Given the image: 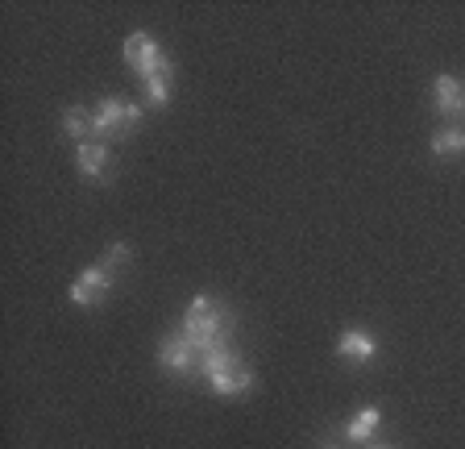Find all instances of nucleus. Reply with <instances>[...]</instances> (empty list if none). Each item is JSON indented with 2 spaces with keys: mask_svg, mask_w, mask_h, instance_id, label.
<instances>
[{
  "mask_svg": "<svg viewBox=\"0 0 465 449\" xmlns=\"http://www.w3.org/2000/svg\"><path fill=\"white\" fill-rule=\"evenodd\" d=\"M370 449H391V445H370Z\"/></svg>",
  "mask_w": 465,
  "mask_h": 449,
  "instance_id": "obj_15",
  "label": "nucleus"
},
{
  "mask_svg": "<svg viewBox=\"0 0 465 449\" xmlns=\"http://www.w3.org/2000/svg\"><path fill=\"white\" fill-rule=\"evenodd\" d=\"M183 337H192L203 354L216 345H229V308L216 295H195L183 313Z\"/></svg>",
  "mask_w": 465,
  "mask_h": 449,
  "instance_id": "obj_1",
  "label": "nucleus"
},
{
  "mask_svg": "<svg viewBox=\"0 0 465 449\" xmlns=\"http://www.w3.org/2000/svg\"><path fill=\"white\" fill-rule=\"evenodd\" d=\"M108 292H113V271H108L104 263H96L71 284L67 295H71V304H79V308H92V304H100Z\"/></svg>",
  "mask_w": 465,
  "mask_h": 449,
  "instance_id": "obj_6",
  "label": "nucleus"
},
{
  "mask_svg": "<svg viewBox=\"0 0 465 449\" xmlns=\"http://www.w3.org/2000/svg\"><path fill=\"white\" fill-rule=\"evenodd\" d=\"M324 449H337V445H324Z\"/></svg>",
  "mask_w": 465,
  "mask_h": 449,
  "instance_id": "obj_16",
  "label": "nucleus"
},
{
  "mask_svg": "<svg viewBox=\"0 0 465 449\" xmlns=\"http://www.w3.org/2000/svg\"><path fill=\"white\" fill-rule=\"evenodd\" d=\"M337 358L349 362V366H370L378 358V342L361 329H345L337 337Z\"/></svg>",
  "mask_w": 465,
  "mask_h": 449,
  "instance_id": "obj_7",
  "label": "nucleus"
},
{
  "mask_svg": "<svg viewBox=\"0 0 465 449\" xmlns=\"http://www.w3.org/2000/svg\"><path fill=\"white\" fill-rule=\"evenodd\" d=\"M63 134L79 137V146H84L87 134H96V121H92V113H87L84 105H71L67 113H63Z\"/></svg>",
  "mask_w": 465,
  "mask_h": 449,
  "instance_id": "obj_11",
  "label": "nucleus"
},
{
  "mask_svg": "<svg viewBox=\"0 0 465 449\" xmlns=\"http://www.w3.org/2000/svg\"><path fill=\"white\" fill-rule=\"evenodd\" d=\"M432 108L440 117H461L465 113V84L457 75H436L432 79Z\"/></svg>",
  "mask_w": 465,
  "mask_h": 449,
  "instance_id": "obj_8",
  "label": "nucleus"
},
{
  "mask_svg": "<svg viewBox=\"0 0 465 449\" xmlns=\"http://www.w3.org/2000/svg\"><path fill=\"white\" fill-rule=\"evenodd\" d=\"M92 121H96V134H104V137H129L142 125V108L121 96H104L92 108Z\"/></svg>",
  "mask_w": 465,
  "mask_h": 449,
  "instance_id": "obj_4",
  "label": "nucleus"
},
{
  "mask_svg": "<svg viewBox=\"0 0 465 449\" xmlns=\"http://www.w3.org/2000/svg\"><path fill=\"white\" fill-rule=\"evenodd\" d=\"M200 362H203V350L192 337H183V333L158 342V366H163L166 374H200Z\"/></svg>",
  "mask_w": 465,
  "mask_h": 449,
  "instance_id": "obj_5",
  "label": "nucleus"
},
{
  "mask_svg": "<svg viewBox=\"0 0 465 449\" xmlns=\"http://www.w3.org/2000/svg\"><path fill=\"white\" fill-rule=\"evenodd\" d=\"M171 88H174L171 75H154V79H145V84H142L145 100H150L154 108H166V105H171Z\"/></svg>",
  "mask_w": 465,
  "mask_h": 449,
  "instance_id": "obj_13",
  "label": "nucleus"
},
{
  "mask_svg": "<svg viewBox=\"0 0 465 449\" xmlns=\"http://www.w3.org/2000/svg\"><path fill=\"white\" fill-rule=\"evenodd\" d=\"M75 166L84 179H104L108 166H113V155H108L104 142H84V146L75 150Z\"/></svg>",
  "mask_w": 465,
  "mask_h": 449,
  "instance_id": "obj_9",
  "label": "nucleus"
},
{
  "mask_svg": "<svg viewBox=\"0 0 465 449\" xmlns=\"http://www.w3.org/2000/svg\"><path fill=\"white\" fill-rule=\"evenodd\" d=\"M200 374H203V383H208V391L221 395V400L245 395V391L253 387V371L245 366V362H237V354H232L229 345H216V350L203 354Z\"/></svg>",
  "mask_w": 465,
  "mask_h": 449,
  "instance_id": "obj_2",
  "label": "nucleus"
},
{
  "mask_svg": "<svg viewBox=\"0 0 465 449\" xmlns=\"http://www.w3.org/2000/svg\"><path fill=\"white\" fill-rule=\"evenodd\" d=\"M125 63H129V71H134L142 84L145 79H154V75H174L171 59H166L163 46H158L145 30H137V34H129L125 38Z\"/></svg>",
  "mask_w": 465,
  "mask_h": 449,
  "instance_id": "obj_3",
  "label": "nucleus"
},
{
  "mask_svg": "<svg viewBox=\"0 0 465 449\" xmlns=\"http://www.w3.org/2000/svg\"><path fill=\"white\" fill-rule=\"evenodd\" d=\"M432 155L436 158H457L465 155V129H440L432 137Z\"/></svg>",
  "mask_w": 465,
  "mask_h": 449,
  "instance_id": "obj_12",
  "label": "nucleus"
},
{
  "mask_svg": "<svg viewBox=\"0 0 465 449\" xmlns=\"http://www.w3.org/2000/svg\"><path fill=\"white\" fill-rule=\"evenodd\" d=\"M125 263H129V245H125V242H113V245H108V254H104V266L116 274Z\"/></svg>",
  "mask_w": 465,
  "mask_h": 449,
  "instance_id": "obj_14",
  "label": "nucleus"
},
{
  "mask_svg": "<svg viewBox=\"0 0 465 449\" xmlns=\"http://www.w3.org/2000/svg\"><path fill=\"white\" fill-rule=\"evenodd\" d=\"M378 424H382V412L370 404V408H358L353 412V420L345 424V441H353V445H370L378 433Z\"/></svg>",
  "mask_w": 465,
  "mask_h": 449,
  "instance_id": "obj_10",
  "label": "nucleus"
}]
</instances>
